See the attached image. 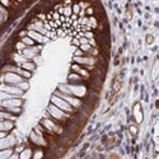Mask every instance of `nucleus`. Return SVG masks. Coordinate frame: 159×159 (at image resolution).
<instances>
[{"label":"nucleus","mask_w":159,"mask_h":159,"mask_svg":"<svg viewBox=\"0 0 159 159\" xmlns=\"http://www.w3.org/2000/svg\"><path fill=\"white\" fill-rule=\"evenodd\" d=\"M20 41L23 42L26 46H33L34 43H36V42H34L31 37H28V36H24V37H22V38H20Z\"/></svg>","instance_id":"ddd939ff"},{"label":"nucleus","mask_w":159,"mask_h":159,"mask_svg":"<svg viewBox=\"0 0 159 159\" xmlns=\"http://www.w3.org/2000/svg\"><path fill=\"white\" fill-rule=\"evenodd\" d=\"M62 14H65V17H70L73 14V10H71V5H64V12Z\"/></svg>","instance_id":"2eb2a0df"},{"label":"nucleus","mask_w":159,"mask_h":159,"mask_svg":"<svg viewBox=\"0 0 159 159\" xmlns=\"http://www.w3.org/2000/svg\"><path fill=\"white\" fill-rule=\"evenodd\" d=\"M19 38H22V37H24V36H27V30H24V31H22V32H19Z\"/></svg>","instance_id":"393cba45"},{"label":"nucleus","mask_w":159,"mask_h":159,"mask_svg":"<svg viewBox=\"0 0 159 159\" xmlns=\"http://www.w3.org/2000/svg\"><path fill=\"white\" fill-rule=\"evenodd\" d=\"M17 87H18V88H20L23 92H26L28 88H30V85H28V82H27V80H23V82L18 83V84H17Z\"/></svg>","instance_id":"dca6fc26"},{"label":"nucleus","mask_w":159,"mask_h":159,"mask_svg":"<svg viewBox=\"0 0 159 159\" xmlns=\"http://www.w3.org/2000/svg\"><path fill=\"white\" fill-rule=\"evenodd\" d=\"M6 135H8V132H6V131H0V139H2V138H5Z\"/></svg>","instance_id":"bb28decb"},{"label":"nucleus","mask_w":159,"mask_h":159,"mask_svg":"<svg viewBox=\"0 0 159 159\" xmlns=\"http://www.w3.org/2000/svg\"><path fill=\"white\" fill-rule=\"evenodd\" d=\"M73 45H75V46H80V42H79V40L74 38V40H73Z\"/></svg>","instance_id":"a878e982"},{"label":"nucleus","mask_w":159,"mask_h":159,"mask_svg":"<svg viewBox=\"0 0 159 159\" xmlns=\"http://www.w3.org/2000/svg\"><path fill=\"white\" fill-rule=\"evenodd\" d=\"M0 90H3L5 93H9V94H13V96H17V97H22V94H23V90H22L20 88H18L17 85L14 84H0Z\"/></svg>","instance_id":"20e7f679"},{"label":"nucleus","mask_w":159,"mask_h":159,"mask_svg":"<svg viewBox=\"0 0 159 159\" xmlns=\"http://www.w3.org/2000/svg\"><path fill=\"white\" fill-rule=\"evenodd\" d=\"M129 131H130V134H131V135H136V134H138L139 132V129H138V126H135V125H130L129 126Z\"/></svg>","instance_id":"a211bd4d"},{"label":"nucleus","mask_w":159,"mask_h":159,"mask_svg":"<svg viewBox=\"0 0 159 159\" xmlns=\"http://www.w3.org/2000/svg\"><path fill=\"white\" fill-rule=\"evenodd\" d=\"M16 2H17V3H23L24 0H16Z\"/></svg>","instance_id":"c85d7f7f"},{"label":"nucleus","mask_w":159,"mask_h":159,"mask_svg":"<svg viewBox=\"0 0 159 159\" xmlns=\"http://www.w3.org/2000/svg\"><path fill=\"white\" fill-rule=\"evenodd\" d=\"M85 14H87L88 17L93 16V14H94V8H93V6H88V8L85 9Z\"/></svg>","instance_id":"aec40b11"},{"label":"nucleus","mask_w":159,"mask_h":159,"mask_svg":"<svg viewBox=\"0 0 159 159\" xmlns=\"http://www.w3.org/2000/svg\"><path fill=\"white\" fill-rule=\"evenodd\" d=\"M27 36H28V37H31L34 42H37V43H46V42L48 41V38L46 37V36L41 34V33L37 32V31H32V30L27 31Z\"/></svg>","instance_id":"423d86ee"},{"label":"nucleus","mask_w":159,"mask_h":159,"mask_svg":"<svg viewBox=\"0 0 159 159\" xmlns=\"http://www.w3.org/2000/svg\"><path fill=\"white\" fill-rule=\"evenodd\" d=\"M32 157V150L31 149H23L22 153L19 154V158H31Z\"/></svg>","instance_id":"4468645a"},{"label":"nucleus","mask_w":159,"mask_h":159,"mask_svg":"<svg viewBox=\"0 0 159 159\" xmlns=\"http://www.w3.org/2000/svg\"><path fill=\"white\" fill-rule=\"evenodd\" d=\"M30 140H31V143H33L34 145H37V147H45L46 144H47L45 136H43V135H38L36 131H32V132H31Z\"/></svg>","instance_id":"39448f33"},{"label":"nucleus","mask_w":159,"mask_h":159,"mask_svg":"<svg viewBox=\"0 0 159 159\" xmlns=\"http://www.w3.org/2000/svg\"><path fill=\"white\" fill-rule=\"evenodd\" d=\"M6 19H8V18H6V17L4 16L3 13H0V24H3V23H5V22H6Z\"/></svg>","instance_id":"4be33fe9"},{"label":"nucleus","mask_w":159,"mask_h":159,"mask_svg":"<svg viewBox=\"0 0 159 159\" xmlns=\"http://www.w3.org/2000/svg\"><path fill=\"white\" fill-rule=\"evenodd\" d=\"M0 80H2L3 83H5V84H14V85H17L18 83L26 80V79L22 78L17 73H4V75L2 76Z\"/></svg>","instance_id":"7ed1b4c3"},{"label":"nucleus","mask_w":159,"mask_h":159,"mask_svg":"<svg viewBox=\"0 0 159 159\" xmlns=\"http://www.w3.org/2000/svg\"><path fill=\"white\" fill-rule=\"evenodd\" d=\"M73 3H71V0H64V4L62 5H71Z\"/></svg>","instance_id":"cd10ccee"},{"label":"nucleus","mask_w":159,"mask_h":159,"mask_svg":"<svg viewBox=\"0 0 159 159\" xmlns=\"http://www.w3.org/2000/svg\"><path fill=\"white\" fill-rule=\"evenodd\" d=\"M13 149L12 148H5V149H2L0 150V158H9L12 154H13Z\"/></svg>","instance_id":"f8f14e48"},{"label":"nucleus","mask_w":159,"mask_h":159,"mask_svg":"<svg viewBox=\"0 0 159 159\" xmlns=\"http://www.w3.org/2000/svg\"><path fill=\"white\" fill-rule=\"evenodd\" d=\"M51 103H54L56 107H59L60 110H62V111H65V112H68V113H74L75 112V108L71 106V104H69L66 101H64L62 98H60V97H57V96H52V98H51Z\"/></svg>","instance_id":"f03ea898"},{"label":"nucleus","mask_w":159,"mask_h":159,"mask_svg":"<svg viewBox=\"0 0 159 159\" xmlns=\"http://www.w3.org/2000/svg\"><path fill=\"white\" fill-rule=\"evenodd\" d=\"M126 14H127V18H129V19H131V18H132V12H131V8H129V9H127Z\"/></svg>","instance_id":"b1692460"},{"label":"nucleus","mask_w":159,"mask_h":159,"mask_svg":"<svg viewBox=\"0 0 159 159\" xmlns=\"http://www.w3.org/2000/svg\"><path fill=\"white\" fill-rule=\"evenodd\" d=\"M153 42H154V37L151 34H148L147 36V43H148V45H151Z\"/></svg>","instance_id":"412c9836"},{"label":"nucleus","mask_w":159,"mask_h":159,"mask_svg":"<svg viewBox=\"0 0 159 159\" xmlns=\"http://www.w3.org/2000/svg\"><path fill=\"white\" fill-rule=\"evenodd\" d=\"M121 85H122L121 79L120 78H115L113 79V83H112V92L113 93H117L121 89Z\"/></svg>","instance_id":"9d476101"},{"label":"nucleus","mask_w":159,"mask_h":159,"mask_svg":"<svg viewBox=\"0 0 159 159\" xmlns=\"http://www.w3.org/2000/svg\"><path fill=\"white\" fill-rule=\"evenodd\" d=\"M19 66L22 69H24V70H28V71H31V73H33V71L36 70V68H37V65H36L32 60H26L24 62H22Z\"/></svg>","instance_id":"6e6552de"},{"label":"nucleus","mask_w":159,"mask_h":159,"mask_svg":"<svg viewBox=\"0 0 159 159\" xmlns=\"http://www.w3.org/2000/svg\"><path fill=\"white\" fill-rule=\"evenodd\" d=\"M68 80H69V84H82L84 79L79 74H76V73H74V71H73L71 74H69Z\"/></svg>","instance_id":"0eeeda50"},{"label":"nucleus","mask_w":159,"mask_h":159,"mask_svg":"<svg viewBox=\"0 0 159 159\" xmlns=\"http://www.w3.org/2000/svg\"><path fill=\"white\" fill-rule=\"evenodd\" d=\"M43 155H45V153H43L42 149H36L33 153H32V157H33V158H42Z\"/></svg>","instance_id":"f3484780"},{"label":"nucleus","mask_w":159,"mask_h":159,"mask_svg":"<svg viewBox=\"0 0 159 159\" xmlns=\"http://www.w3.org/2000/svg\"><path fill=\"white\" fill-rule=\"evenodd\" d=\"M134 117H135L136 122H139V124L143 121V112H141V108H140L139 103H136L134 107Z\"/></svg>","instance_id":"1a4fd4ad"},{"label":"nucleus","mask_w":159,"mask_h":159,"mask_svg":"<svg viewBox=\"0 0 159 159\" xmlns=\"http://www.w3.org/2000/svg\"><path fill=\"white\" fill-rule=\"evenodd\" d=\"M88 26L90 27V30H97L98 28V19L94 16L88 17Z\"/></svg>","instance_id":"9b49d317"},{"label":"nucleus","mask_w":159,"mask_h":159,"mask_svg":"<svg viewBox=\"0 0 159 159\" xmlns=\"http://www.w3.org/2000/svg\"><path fill=\"white\" fill-rule=\"evenodd\" d=\"M74 55H75V56H84V55H85V52H83V51H82V50H80V48H79V50H78V51H75V54H74Z\"/></svg>","instance_id":"5701e85b"},{"label":"nucleus","mask_w":159,"mask_h":159,"mask_svg":"<svg viewBox=\"0 0 159 159\" xmlns=\"http://www.w3.org/2000/svg\"><path fill=\"white\" fill-rule=\"evenodd\" d=\"M71 10H73V14H79V12H80V6H79V4H71Z\"/></svg>","instance_id":"6ab92c4d"},{"label":"nucleus","mask_w":159,"mask_h":159,"mask_svg":"<svg viewBox=\"0 0 159 159\" xmlns=\"http://www.w3.org/2000/svg\"><path fill=\"white\" fill-rule=\"evenodd\" d=\"M46 115H48L50 117L55 118L56 121H59L60 124H61V122H65L68 118H70V113H68V112H65V111L60 110V108L56 107L54 103H50V104H48L47 113H46Z\"/></svg>","instance_id":"f257e3e1"}]
</instances>
